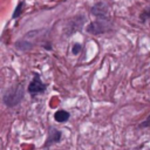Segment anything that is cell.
I'll return each instance as SVG.
<instances>
[{
    "instance_id": "4",
    "label": "cell",
    "mask_w": 150,
    "mask_h": 150,
    "mask_svg": "<svg viewBox=\"0 0 150 150\" xmlns=\"http://www.w3.org/2000/svg\"><path fill=\"white\" fill-rule=\"evenodd\" d=\"M80 49H81V46H80V45H75V46L73 47V53H74V54H77Z\"/></svg>"
},
{
    "instance_id": "1",
    "label": "cell",
    "mask_w": 150,
    "mask_h": 150,
    "mask_svg": "<svg viewBox=\"0 0 150 150\" xmlns=\"http://www.w3.org/2000/svg\"><path fill=\"white\" fill-rule=\"evenodd\" d=\"M23 97V90L21 86H16L15 88H12L7 90V93L4 96V101L8 107H14L16 105L21 98Z\"/></svg>"
},
{
    "instance_id": "3",
    "label": "cell",
    "mask_w": 150,
    "mask_h": 150,
    "mask_svg": "<svg viewBox=\"0 0 150 150\" xmlns=\"http://www.w3.org/2000/svg\"><path fill=\"white\" fill-rule=\"evenodd\" d=\"M54 118H55V121H57V122H66V121L69 118V112H67V111H64V110H59V111L55 112Z\"/></svg>"
},
{
    "instance_id": "2",
    "label": "cell",
    "mask_w": 150,
    "mask_h": 150,
    "mask_svg": "<svg viewBox=\"0 0 150 150\" xmlns=\"http://www.w3.org/2000/svg\"><path fill=\"white\" fill-rule=\"evenodd\" d=\"M45 88H46V86L42 83L40 76L35 75L34 79H33V81H32L30 84L28 86V91H29L32 95H34V94H38V93H42V91L45 90Z\"/></svg>"
}]
</instances>
